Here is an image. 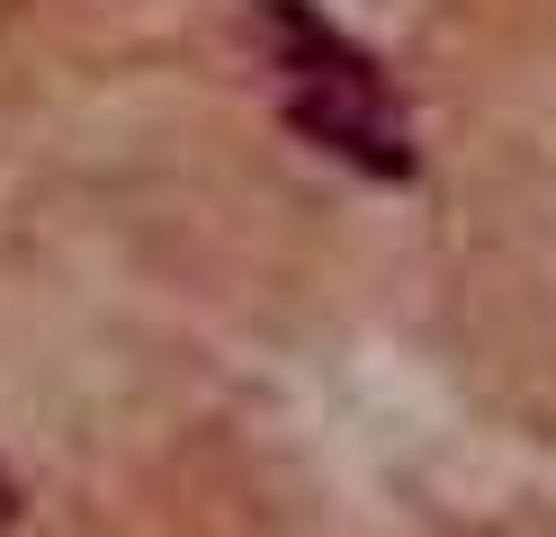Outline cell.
<instances>
[{
	"label": "cell",
	"instance_id": "6da1fadb",
	"mask_svg": "<svg viewBox=\"0 0 556 537\" xmlns=\"http://www.w3.org/2000/svg\"><path fill=\"white\" fill-rule=\"evenodd\" d=\"M288 126L359 179H413V126L395 90H288Z\"/></svg>",
	"mask_w": 556,
	"mask_h": 537
},
{
	"label": "cell",
	"instance_id": "7a4b0ae2",
	"mask_svg": "<svg viewBox=\"0 0 556 537\" xmlns=\"http://www.w3.org/2000/svg\"><path fill=\"white\" fill-rule=\"evenodd\" d=\"M252 36L288 90H387L377 54H359L315 0H252Z\"/></svg>",
	"mask_w": 556,
	"mask_h": 537
},
{
	"label": "cell",
	"instance_id": "3957f363",
	"mask_svg": "<svg viewBox=\"0 0 556 537\" xmlns=\"http://www.w3.org/2000/svg\"><path fill=\"white\" fill-rule=\"evenodd\" d=\"M10 520H18V484L0 475V528H10Z\"/></svg>",
	"mask_w": 556,
	"mask_h": 537
}]
</instances>
